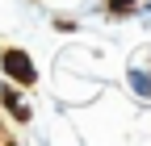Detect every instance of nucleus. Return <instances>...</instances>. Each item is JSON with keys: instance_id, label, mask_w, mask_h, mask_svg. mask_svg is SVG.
<instances>
[{"instance_id": "nucleus-2", "label": "nucleus", "mask_w": 151, "mask_h": 146, "mask_svg": "<svg viewBox=\"0 0 151 146\" xmlns=\"http://www.w3.org/2000/svg\"><path fill=\"white\" fill-rule=\"evenodd\" d=\"M126 4H134V0H109V9H113V13H122Z\"/></svg>"}, {"instance_id": "nucleus-1", "label": "nucleus", "mask_w": 151, "mask_h": 146, "mask_svg": "<svg viewBox=\"0 0 151 146\" xmlns=\"http://www.w3.org/2000/svg\"><path fill=\"white\" fill-rule=\"evenodd\" d=\"M4 71L13 79H21V84H34V63L25 59L21 50H4Z\"/></svg>"}]
</instances>
